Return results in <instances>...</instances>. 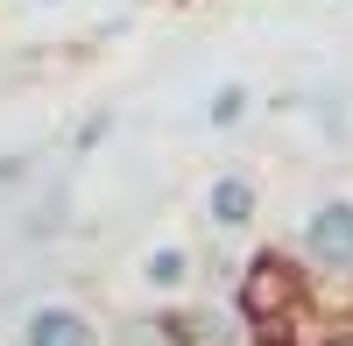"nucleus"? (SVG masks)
<instances>
[{
    "label": "nucleus",
    "instance_id": "5",
    "mask_svg": "<svg viewBox=\"0 0 353 346\" xmlns=\"http://www.w3.org/2000/svg\"><path fill=\"white\" fill-rule=\"evenodd\" d=\"M141 283H149V290L156 297H176V290H184V283H191V254L184 247H149V254H141Z\"/></svg>",
    "mask_w": 353,
    "mask_h": 346
},
{
    "label": "nucleus",
    "instance_id": "2",
    "mask_svg": "<svg viewBox=\"0 0 353 346\" xmlns=\"http://www.w3.org/2000/svg\"><path fill=\"white\" fill-rule=\"evenodd\" d=\"M304 269L353 283V198H318L304 212Z\"/></svg>",
    "mask_w": 353,
    "mask_h": 346
},
{
    "label": "nucleus",
    "instance_id": "7",
    "mask_svg": "<svg viewBox=\"0 0 353 346\" xmlns=\"http://www.w3.org/2000/svg\"><path fill=\"white\" fill-rule=\"evenodd\" d=\"M99 346H176V332H170V318H121V332Z\"/></svg>",
    "mask_w": 353,
    "mask_h": 346
},
{
    "label": "nucleus",
    "instance_id": "1",
    "mask_svg": "<svg viewBox=\"0 0 353 346\" xmlns=\"http://www.w3.org/2000/svg\"><path fill=\"white\" fill-rule=\"evenodd\" d=\"M233 311L254 325V339H261V346L283 339L290 325H304V311H311V269H297V262H290V254H276V247H261L254 262L241 269Z\"/></svg>",
    "mask_w": 353,
    "mask_h": 346
},
{
    "label": "nucleus",
    "instance_id": "8",
    "mask_svg": "<svg viewBox=\"0 0 353 346\" xmlns=\"http://www.w3.org/2000/svg\"><path fill=\"white\" fill-rule=\"evenodd\" d=\"M28 177V156H0V184H21Z\"/></svg>",
    "mask_w": 353,
    "mask_h": 346
},
{
    "label": "nucleus",
    "instance_id": "6",
    "mask_svg": "<svg viewBox=\"0 0 353 346\" xmlns=\"http://www.w3.org/2000/svg\"><path fill=\"white\" fill-rule=\"evenodd\" d=\"M248 99H254L248 85H219V92L205 99V128H219V134H226V128H241V121H248Z\"/></svg>",
    "mask_w": 353,
    "mask_h": 346
},
{
    "label": "nucleus",
    "instance_id": "4",
    "mask_svg": "<svg viewBox=\"0 0 353 346\" xmlns=\"http://www.w3.org/2000/svg\"><path fill=\"white\" fill-rule=\"evenodd\" d=\"M21 346H99V325L78 304H36L21 318Z\"/></svg>",
    "mask_w": 353,
    "mask_h": 346
},
{
    "label": "nucleus",
    "instance_id": "3",
    "mask_svg": "<svg viewBox=\"0 0 353 346\" xmlns=\"http://www.w3.org/2000/svg\"><path fill=\"white\" fill-rule=\"evenodd\" d=\"M261 212V184L248 170H219L212 184H205V219H212V234H248Z\"/></svg>",
    "mask_w": 353,
    "mask_h": 346
}]
</instances>
